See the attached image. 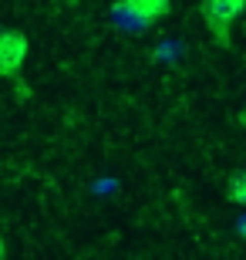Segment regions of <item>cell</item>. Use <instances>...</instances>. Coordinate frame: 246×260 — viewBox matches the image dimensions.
Segmentation results:
<instances>
[{"label": "cell", "instance_id": "277c9868", "mask_svg": "<svg viewBox=\"0 0 246 260\" xmlns=\"http://www.w3.org/2000/svg\"><path fill=\"white\" fill-rule=\"evenodd\" d=\"M226 200L233 206H246V169H239L226 179Z\"/></svg>", "mask_w": 246, "mask_h": 260}, {"label": "cell", "instance_id": "8992f818", "mask_svg": "<svg viewBox=\"0 0 246 260\" xmlns=\"http://www.w3.org/2000/svg\"><path fill=\"white\" fill-rule=\"evenodd\" d=\"M239 125L246 128V105H243V112H239Z\"/></svg>", "mask_w": 246, "mask_h": 260}, {"label": "cell", "instance_id": "6da1fadb", "mask_svg": "<svg viewBox=\"0 0 246 260\" xmlns=\"http://www.w3.org/2000/svg\"><path fill=\"white\" fill-rule=\"evenodd\" d=\"M246 14V0H202L199 4V17L206 24L219 48L233 44V24Z\"/></svg>", "mask_w": 246, "mask_h": 260}, {"label": "cell", "instance_id": "5b68a950", "mask_svg": "<svg viewBox=\"0 0 246 260\" xmlns=\"http://www.w3.org/2000/svg\"><path fill=\"white\" fill-rule=\"evenodd\" d=\"M0 260H7V240L0 237Z\"/></svg>", "mask_w": 246, "mask_h": 260}, {"label": "cell", "instance_id": "3957f363", "mask_svg": "<svg viewBox=\"0 0 246 260\" xmlns=\"http://www.w3.org/2000/svg\"><path fill=\"white\" fill-rule=\"evenodd\" d=\"M172 10L169 0H125V4H115V14H128L138 24H155Z\"/></svg>", "mask_w": 246, "mask_h": 260}, {"label": "cell", "instance_id": "7a4b0ae2", "mask_svg": "<svg viewBox=\"0 0 246 260\" xmlns=\"http://www.w3.org/2000/svg\"><path fill=\"white\" fill-rule=\"evenodd\" d=\"M24 61H27V34L17 27H0V78L17 81Z\"/></svg>", "mask_w": 246, "mask_h": 260}]
</instances>
